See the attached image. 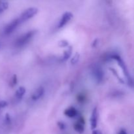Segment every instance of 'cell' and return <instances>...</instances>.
I'll return each instance as SVG.
<instances>
[{
	"mask_svg": "<svg viewBox=\"0 0 134 134\" xmlns=\"http://www.w3.org/2000/svg\"><path fill=\"white\" fill-rule=\"evenodd\" d=\"M92 75L96 83L100 84L104 80L105 74L103 69L99 65H94L92 68Z\"/></svg>",
	"mask_w": 134,
	"mask_h": 134,
	"instance_id": "3",
	"label": "cell"
},
{
	"mask_svg": "<svg viewBox=\"0 0 134 134\" xmlns=\"http://www.w3.org/2000/svg\"><path fill=\"white\" fill-rule=\"evenodd\" d=\"M58 46L60 47H61V48H68V47H69V41L67 40H65V39L60 41L58 43Z\"/></svg>",
	"mask_w": 134,
	"mask_h": 134,
	"instance_id": "14",
	"label": "cell"
},
{
	"mask_svg": "<svg viewBox=\"0 0 134 134\" xmlns=\"http://www.w3.org/2000/svg\"><path fill=\"white\" fill-rule=\"evenodd\" d=\"M98 109L97 107H94L92 112L91 116H90V126H91V129L92 130L96 128L97 125H98Z\"/></svg>",
	"mask_w": 134,
	"mask_h": 134,
	"instance_id": "7",
	"label": "cell"
},
{
	"mask_svg": "<svg viewBox=\"0 0 134 134\" xmlns=\"http://www.w3.org/2000/svg\"><path fill=\"white\" fill-rule=\"evenodd\" d=\"M92 134H102V132L99 130H94L92 131Z\"/></svg>",
	"mask_w": 134,
	"mask_h": 134,
	"instance_id": "24",
	"label": "cell"
},
{
	"mask_svg": "<svg viewBox=\"0 0 134 134\" xmlns=\"http://www.w3.org/2000/svg\"><path fill=\"white\" fill-rule=\"evenodd\" d=\"M10 122H11V119H10V115L8 113H7L5 116V122L7 124H9L10 123Z\"/></svg>",
	"mask_w": 134,
	"mask_h": 134,
	"instance_id": "18",
	"label": "cell"
},
{
	"mask_svg": "<svg viewBox=\"0 0 134 134\" xmlns=\"http://www.w3.org/2000/svg\"><path fill=\"white\" fill-rule=\"evenodd\" d=\"M22 23V22H21L20 19L19 18L14 19L5 26L3 30L4 34L5 35H9V34H12L18 27V26Z\"/></svg>",
	"mask_w": 134,
	"mask_h": 134,
	"instance_id": "5",
	"label": "cell"
},
{
	"mask_svg": "<svg viewBox=\"0 0 134 134\" xmlns=\"http://www.w3.org/2000/svg\"><path fill=\"white\" fill-rule=\"evenodd\" d=\"M98 43H99V39H94L91 44L92 47H93V48H95V47H97V45H98Z\"/></svg>",
	"mask_w": 134,
	"mask_h": 134,
	"instance_id": "21",
	"label": "cell"
},
{
	"mask_svg": "<svg viewBox=\"0 0 134 134\" xmlns=\"http://www.w3.org/2000/svg\"><path fill=\"white\" fill-rule=\"evenodd\" d=\"M36 33V30H31V31H27V33L20 36L15 41L16 46L18 47H21L26 45L31 40V39L34 37Z\"/></svg>",
	"mask_w": 134,
	"mask_h": 134,
	"instance_id": "1",
	"label": "cell"
},
{
	"mask_svg": "<svg viewBox=\"0 0 134 134\" xmlns=\"http://www.w3.org/2000/svg\"><path fill=\"white\" fill-rule=\"evenodd\" d=\"M118 134H128V133H127L126 131L125 130L121 129L120 131H119V133H118Z\"/></svg>",
	"mask_w": 134,
	"mask_h": 134,
	"instance_id": "23",
	"label": "cell"
},
{
	"mask_svg": "<svg viewBox=\"0 0 134 134\" xmlns=\"http://www.w3.org/2000/svg\"><path fill=\"white\" fill-rule=\"evenodd\" d=\"M58 126L61 130H64L65 129V124L63 122H58Z\"/></svg>",
	"mask_w": 134,
	"mask_h": 134,
	"instance_id": "19",
	"label": "cell"
},
{
	"mask_svg": "<svg viewBox=\"0 0 134 134\" xmlns=\"http://www.w3.org/2000/svg\"><path fill=\"white\" fill-rule=\"evenodd\" d=\"M79 58H80V54L77 52V53H76L73 56V58H72L71 60V64L72 65H75L76 64L78 63L79 60Z\"/></svg>",
	"mask_w": 134,
	"mask_h": 134,
	"instance_id": "16",
	"label": "cell"
},
{
	"mask_svg": "<svg viewBox=\"0 0 134 134\" xmlns=\"http://www.w3.org/2000/svg\"><path fill=\"white\" fill-rule=\"evenodd\" d=\"M64 113L68 117L75 118L78 115L79 113L77 109L75 108L74 107H69L64 111Z\"/></svg>",
	"mask_w": 134,
	"mask_h": 134,
	"instance_id": "10",
	"label": "cell"
},
{
	"mask_svg": "<svg viewBox=\"0 0 134 134\" xmlns=\"http://www.w3.org/2000/svg\"><path fill=\"white\" fill-rule=\"evenodd\" d=\"M9 7V3L5 1H0V13L5 11Z\"/></svg>",
	"mask_w": 134,
	"mask_h": 134,
	"instance_id": "13",
	"label": "cell"
},
{
	"mask_svg": "<svg viewBox=\"0 0 134 134\" xmlns=\"http://www.w3.org/2000/svg\"><path fill=\"white\" fill-rule=\"evenodd\" d=\"M38 10L37 8L36 7H30L28 9H26L22 14L20 16L19 18L20 19L21 22H24L30 18H33L35 15L37 14Z\"/></svg>",
	"mask_w": 134,
	"mask_h": 134,
	"instance_id": "4",
	"label": "cell"
},
{
	"mask_svg": "<svg viewBox=\"0 0 134 134\" xmlns=\"http://www.w3.org/2000/svg\"><path fill=\"white\" fill-rule=\"evenodd\" d=\"M44 92H45V90H44V88L42 87V86H40L38 88H37L35 90V92L33 93L32 95H31V99L33 101H35H35L39 100V99H41L44 96Z\"/></svg>",
	"mask_w": 134,
	"mask_h": 134,
	"instance_id": "9",
	"label": "cell"
},
{
	"mask_svg": "<svg viewBox=\"0 0 134 134\" xmlns=\"http://www.w3.org/2000/svg\"><path fill=\"white\" fill-rule=\"evenodd\" d=\"M85 99V97L82 94H81V95H79L78 96H77V101H78V102H83Z\"/></svg>",
	"mask_w": 134,
	"mask_h": 134,
	"instance_id": "22",
	"label": "cell"
},
{
	"mask_svg": "<svg viewBox=\"0 0 134 134\" xmlns=\"http://www.w3.org/2000/svg\"><path fill=\"white\" fill-rule=\"evenodd\" d=\"M110 71H111L112 72L113 74L114 75H115V77H116V78H117V79L119 80V81H120V82H121V83H124V81H123L121 77H120V76H119V73H118L117 71H116V69H114V68H110Z\"/></svg>",
	"mask_w": 134,
	"mask_h": 134,
	"instance_id": "15",
	"label": "cell"
},
{
	"mask_svg": "<svg viewBox=\"0 0 134 134\" xmlns=\"http://www.w3.org/2000/svg\"><path fill=\"white\" fill-rule=\"evenodd\" d=\"M17 82H18V79H17V77L16 75H14L12 77L11 79H10V85L13 87V86H14L17 84Z\"/></svg>",
	"mask_w": 134,
	"mask_h": 134,
	"instance_id": "17",
	"label": "cell"
},
{
	"mask_svg": "<svg viewBox=\"0 0 134 134\" xmlns=\"http://www.w3.org/2000/svg\"><path fill=\"white\" fill-rule=\"evenodd\" d=\"M8 105V103L6 101L1 100L0 101V108H5Z\"/></svg>",
	"mask_w": 134,
	"mask_h": 134,
	"instance_id": "20",
	"label": "cell"
},
{
	"mask_svg": "<svg viewBox=\"0 0 134 134\" xmlns=\"http://www.w3.org/2000/svg\"><path fill=\"white\" fill-rule=\"evenodd\" d=\"M85 123V120L83 118L81 117L77 122L75 123L73 125V128L79 133H82L85 131V126H84Z\"/></svg>",
	"mask_w": 134,
	"mask_h": 134,
	"instance_id": "8",
	"label": "cell"
},
{
	"mask_svg": "<svg viewBox=\"0 0 134 134\" xmlns=\"http://www.w3.org/2000/svg\"><path fill=\"white\" fill-rule=\"evenodd\" d=\"M26 93V88L24 86H20L18 88L15 92V97L16 99H21Z\"/></svg>",
	"mask_w": 134,
	"mask_h": 134,
	"instance_id": "12",
	"label": "cell"
},
{
	"mask_svg": "<svg viewBox=\"0 0 134 134\" xmlns=\"http://www.w3.org/2000/svg\"><path fill=\"white\" fill-rule=\"evenodd\" d=\"M73 14L71 12H65V13H64L60 20H59L58 27L62 28V27H64L71 20V18H73Z\"/></svg>",
	"mask_w": 134,
	"mask_h": 134,
	"instance_id": "6",
	"label": "cell"
},
{
	"mask_svg": "<svg viewBox=\"0 0 134 134\" xmlns=\"http://www.w3.org/2000/svg\"><path fill=\"white\" fill-rule=\"evenodd\" d=\"M72 52H73V48H72V47L71 46H69L64 52L62 57V61H65V60H68L71 56Z\"/></svg>",
	"mask_w": 134,
	"mask_h": 134,
	"instance_id": "11",
	"label": "cell"
},
{
	"mask_svg": "<svg viewBox=\"0 0 134 134\" xmlns=\"http://www.w3.org/2000/svg\"><path fill=\"white\" fill-rule=\"evenodd\" d=\"M110 58L113 59V60H115L116 62H117L118 65L120 67V68H121L122 70V72L124 73V75H125L126 77L127 78L128 83L132 84V78H131V77L130 76L129 73H128V69H127V68H126V65L125 63H124V62L123 61L122 59L121 58V57H120V56L118 54H113V55H111Z\"/></svg>",
	"mask_w": 134,
	"mask_h": 134,
	"instance_id": "2",
	"label": "cell"
}]
</instances>
